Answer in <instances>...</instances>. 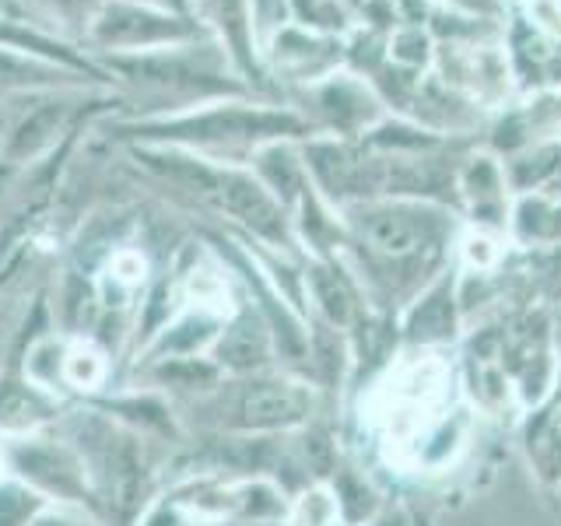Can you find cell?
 <instances>
[{
    "instance_id": "obj_26",
    "label": "cell",
    "mask_w": 561,
    "mask_h": 526,
    "mask_svg": "<svg viewBox=\"0 0 561 526\" xmlns=\"http://www.w3.org/2000/svg\"><path fill=\"white\" fill-rule=\"evenodd\" d=\"M288 523L291 526H337L341 523V508H337V495H333V488L309 484L302 495L291 502Z\"/></svg>"
},
{
    "instance_id": "obj_16",
    "label": "cell",
    "mask_w": 561,
    "mask_h": 526,
    "mask_svg": "<svg viewBox=\"0 0 561 526\" xmlns=\"http://www.w3.org/2000/svg\"><path fill=\"white\" fill-rule=\"evenodd\" d=\"M306 298L312 302V309L320 312L323 327H330V330L358 327V320H362V295L355 285V274H351L337 256L309 263Z\"/></svg>"
},
{
    "instance_id": "obj_17",
    "label": "cell",
    "mask_w": 561,
    "mask_h": 526,
    "mask_svg": "<svg viewBox=\"0 0 561 526\" xmlns=\"http://www.w3.org/2000/svg\"><path fill=\"white\" fill-rule=\"evenodd\" d=\"M60 414H64L60 397L39 390L22 373L0 376V438L43 432L49 425H57Z\"/></svg>"
},
{
    "instance_id": "obj_14",
    "label": "cell",
    "mask_w": 561,
    "mask_h": 526,
    "mask_svg": "<svg viewBox=\"0 0 561 526\" xmlns=\"http://www.w3.org/2000/svg\"><path fill=\"white\" fill-rule=\"evenodd\" d=\"M274 355H277L274 333L256 306L232 309V316L225 320V330L218 333L215 347H210V362L221 368V376L271 373Z\"/></svg>"
},
{
    "instance_id": "obj_38",
    "label": "cell",
    "mask_w": 561,
    "mask_h": 526,
    "mask_svg": "<svg viewBox=\"0 0 561 526\" xmlns=\"http://www.w3.org/2000/svg\"><path fill=\"white\" fill-rule=\"evenodd\" d=\"M337 526H344V523H337Z\"/></svg>"
},
{
    "instance_id": "obj_31",
    "label": "cell",
    "mask_w": 561,
    "mask_h": 526,
    "mask_svg": "<svg viewBox=\"0 0 561 526\" xmlns=\"http://www.w3.org/2000/svg\"><path fill=\"white\" fill-rule=\"evenodd\" d=\"M432 8L460 11V14H478V18H499V22H505V4H502V0H432Z\"/></svg>"
},
{
    "instance_id": "obj_30",
    "label": "cell",
    "mask_w": 561,
    "mask_h": 526,
    "mask_svg": "<svg viewBox=\"0 0 561 526\" xmlns=\"http://www.w3.org/2000/svg\"><path fill=\"white\" fill-rule=\"evenodd\" d=\"M32 526H102V519L81 505H49Z\"/></svg>"
},
{
    "instance_id": "obj_24",
    "label": "cell",
    "mask_w": 561,
    "mask_h": 526,
    "mask_svg": "<svg viewBox=\"0 0 561 526\" xmlns=\"http://www.w3.org/2000/svg\"><path fill=\"white\" fill-rule=\"evenodd\" d=\"M288 11L291 25L316 35H330V39H347L358 28L355 11L344 8L341 0H288Z\"/></svg>"
},
{
    "instance_id": "obj_28",
    "label": "cell",
    "mask_w": 561,
    "mask_h": 526,
    "mask_svg": "<svg viewBox=\"0 0 561 526\" xmlns=\"http://www.w3.org/2000/svg\"><path fill=\"white\" fill-rule=\"evenodd\" d=\"M460 245H463V260L478 274H484L488 267H495L499 256H502V245H499L495 236L488 232V228H478V232H470Z\"/></svg>"
},
{
    "instance_id": "obj_8",
    "label": "cell",
    "mask_w": 561,
    "mask_h": 526,
    "mask_svg": "<svg viewBox=\"0 0 561 526\" xmlns=\"http://www.w3.org/2000/svg\"><path fill=\"white\" fill-rule=\"evenodd\" d=\"M295 113L309 123L312 134L362 140L379 119H386V105L373 81L355 70H333L330 78L316 81L302 92H295Z\"/></svg>"
},
{
    "instance_id": "obj_11",
    "label": "cell",
    "mask_w": 561,
    "mask_h": 526,
    "mask_svg": "<svg viewBox=\"0 0 561 526\" xmlns=\"http://www.w3.org/2000/svg\"><path fill=\"white\" fill-rule=\"evenodd\" d=\"M260 67L263 81H274L280 92L295 95L344 67V39H330V35L288 25L260 49Z\"/></svg>"
},
{
    "instance_id": "obj_20",
    "label": "cell",
    "mask_w": 561,
    "mask_h": 526,
    "mask_svg": "<svg viewBox=\"0 0 561 526\" xmlns=\"http://www.w3.org/2000/svg\"><path fill=\"white\" fill-rule=\"evenodd\" d=\"M102 4L105 0H14V14H22L32 25H39L53 35H60L67 43L81 46L88 22H92Z\"/></svg>"
},
{
    "instance_id": "obj_6",
    "label": "cell",
    "mask_w": 561,
    "mask_h": 526,
    "mask_svg": "<svg viewBox=\"0 0 561 526\" xmlns=\"http://www.w3.org/2000/svg\"><path fill=\"white\" fill-rule=\"evenodd\" d=\"M0 453H4L8 478L39 491L53 505H81L92 513V488H88L81 456L53 425L43 432L0 438Z\"/></svg>"
},
{
    "instance_id": "obj_3",
    "label": "cell",
    "mask_w": 561,
    "mask_h": 526,
    "mask_svg": "<svg viewBox=\"0 0 561 526\" xmlns=\"http://www.w3.org/2000/svg\"><path fill=\"white\" fill-rule=\"evenodd\" d=\"M53 428L81 456L92 488V513L102 526H134L154 502V438L127 428L92 403L64 411Z\"/></svg>"
},
{
    "instance_id": "obj_2",
    "label": "cell",
    "mask_w": 561,
    "mask_h": 526,
    "mask_svg": "<svg viewBox=\"0 0 561 526\" xmlns=\"http://www.w3.org/2000/svg\"><path fill=\"white\" fill-rule=\"evenodd\" d=\"M341 215L347 225V245L358 250L355 271H362L368 288L411 295L432 285L428 277L443 263L453 232V215L443 204L379 197Z\"/></svg>"
},
{
    "instance_id": "obj_21",
    "label": "cell",
    "mask_w": 561,
    "mask_h": 526,
    "mask_svg": "<svg viewBox=\"0 0 561 526\" xmlns=\"http://www.w3.org/2000/svg\"><path fill=\"white\" fill-rule=\"evenodd\" d=\"M110 382V351L99 347L92 338H75L64 358V390L99 393Z\"/></svg>"
},
{
    "instance_id": "obj_32",
    "label": "cell",
    "mask_w": 561,
    "mask_h": 526,
    "mask_svg": "<svg viewBox=\"0 0 561 526\" xmlns=\"http://www.w3.org/2000/svg\"><path fill=\"white\" fill-rule=\"evenodd\" d=\"M154 4H165L172 11H186L190 14V0H154Z\"/></svg>"
},
{
    "instance_id": "obj_15",
    "label": "cell",
    "mask_w": 561,
    "mask_h": 526,
    "mask_svg": "<svg viewBox=\"0 0 561 526\" xmlns=\"http://www.w3.org/2000/svg\"><path fill=\"white\" fill-rule=\"evenodd\" d=\"M228 316H232V312L197 306V302H183L180 309L172 312V320L158 330L145 347H140V362L210 355V347H215L218 333L225 330Z\"/></svg>"
},
{
    "instance_id": "obj_34",
    "label": "cell",
    "mask_w": 561,
    "mask_h": 526,
    "mask_svg": "<svg viewBox=\"0 0 561 526\" xmlns=\"http://www.w3.org/2000/svg\"><path fill=\"white\" fill-rule=\"evenodd\" d=\"M0 478H4V453H0Z\"/></svg>"
},
{
    "instance_id": "obj_33",
    "label": "cell",
    "mask_w": 561,
    "mask_h": 526,
    "mask_svg": "<svg viewBox=\"0 0 561 526\" xmlns=\"http://www.w3.org/2000/svg\"><path fill=\"white\" fill-rule=\"evenodd\" d=\"M365 526H393V523L390 519H368Z\"/></svg>"
},
{
    "instance_id": "obj_27",
    "label": "cell",
    "mask_w": 561,
    "mask_h": 526,
    "mask_svg": "<svg viewBox=\"0 0 561 526\" xmlns=\"http://www.w3.org/2000/svg\"><path fill=\"white\" fill-rule=\"evenodd\" d=\"M250 22H253L256 49H263L277 32H285L291 25L288 0H250Z\"/></svg>"
},
{
    "instance_id": "obj_13",
    "label": "cell",
    "mask_w": 561,
    "mask_h": 526,
    "mask_svg": "<svg viewBox=\"0 0 561 526\" xmlns=\"http://www.w3.org/2000/svg\"><path fill=\"white\" fill-rule=\"evenodd\" d=\"M456 201H460L478 228H495L508 225L513 215V190H508L505 162L491 151H473L456 165Z\"/></svg>"
},
{
    "instance_id": "obj_22",
    "label": "cell",
    "mask_w": 561,
    "mask_h": 526,
    "mask_svg": "<svg viewBox=\"0 0 561 526\" xmlns=\"http://www.w3.org/2000/svg\"><path fill=\"white\" fill-rule=\"evenodd\" d=\"M508 228L523 242H561V201L548 197H516L513 215H508Z\"/></svg>"
},
{
    "instance_id": "obj_25",
    "label": "cell",
    "mask_w": 561,
    "mask_h": 526,
    "mask_svg": "<svg viewBox=\"0 0 561 526\" xmlns=\"http://www.w3.org/2000/svg\"><path fill=\"white\" fill-rule=\"evenodd\" d=\"M53 502L14 478H0V526H32Z\"/></svg>"
},
{
    "instance_id": "obj_18",
    "label": "cell",
    "mask_w": 561,
    "mask_h": 526,
    "mask_svg": "<svg viewBox=\"0 0 561 526\" xmlns=\"http://www.w3.org/2000/svg\"><path fill=\"white\" fill-rule=\"evenodd\" d=\"M245 169H250L291 215L312 190L306 158H302V140H271V145H263L250 162H245Z\"/></svg>"
},
{
    "instance_id": "obj_4",
    "label": "cell",
    "mask_w": 561,
    "mask_h": 526,
    "mask_svg": "<svg viewBox=\"0 0 561 526\" xmlns=\"http://www.w3.org/2000/svg\"><path fill=\"white\" fill-rule=\"evenodd\" d=\"M183 408L204 432L263 438L302 428L316 408V393L309 382L291 376H225L215 390L186 400Z\"/></svg>"
},
{
    "instance_id": "obj_5",
    "label": "cell",
    "mask_w": 561,
    "mask_h": 526,
    "mask_svg": "<svg viewBox=\"0 0 561 526\" xmlns=\"http://www.w3.org/2000/svg\"><path fill=\"white\" fill-rule=\"evenodd\" d=\"M197 18L186 11H172L154 0H105L88 22L84 53L92 60L102 57H140L172 46H186L204 39Z\"/></svg>"
},
{
    "instance_id": "obj_35",
    "label": "cell",
    "mask_w": 561,
    "mask_h": 526,
    "mask_svg": "<svg viewBox=\"0 0 561 526\" xmlns=\"http://www.w3.org/2000/svg\"><path fill=\"white\" fill-rule=\"evenodd\" d=\"M193 526H210V523H197V519H193Z\"/></svg>"
},
{
    "instance_id": "obj_29",
    "label": "cell",
    "mask_w": 561,
    "mask_h": 526,
    "mask_svg": "<svg viewBox=\"0 0 561 526\" xmlns=\"http://www.w3.org/2000/svg\"><path fill=\"white\" fill-rule=\"evenodd\" d=\"M134 526H193V516L175 499H154Z\"/></svg>"
},
{
    "instance_id": "obj_23",
    "label": "cell",
    "mask_w": 561,
    "mask_h": 526,
    "mask_svg": "<svg viewBox=\"0 0 561 526\" xmlns=\"http://www.w3.org/2000/svg\"><path fill=\"white\" fill-rule=\"evenodd\" d=\"M386 64H393L403 75L425 78L435 64V39L428 25H397L386 35Z\"/></svg>"
},
{
    "instance_id": "obj_7",
    "label": "cell",
    "mask_w": 561,
    "mask_h": 526,
    "mask_svg": "<svg viewBox=\"0 0 561 526\" xmlns=\"http://www.w3.org/2000/svg\"><path fill=\"white\" fill-rule=\"evenodd\" d=\"M302 158L312 190L330 207L347 210L382 197V155L365 148L362 140L312 134L302 140Z\"/></svg>"
},
{
    "instance_id": "obj_37",
    "label": "cell",
    "mask_w": 561,
    "mask_h": 526,
    "mask_svg": "<svg viewBox=\"0 0 561 526\" xmlns=\"http://www.w3.org/2000/svg\"><path fill=\"white\" fill-rule=\"evenodd\" d=\"M8 4H11V8H14V0H8Z\"/></svg>"
},
{
    "instance_id": "obj_10",
    "label": "cell",
    "mask_w": 561,
    "mask_h": 526,
    "mask_svg": "<svg viewBox=\"0 0 561 526\" xmlns=\"http://www.w3.org/2000/svg\"><path fill=\"white\" fill-rule=\"evenodd\" d=\"M432 75L449 92L467 99L478 110L505 105L508 92L516 88V70L508 60L505 39L491 43H435Z\"/></svg>"
},
{
    "instance_id": "obj_9",
    "label": "cell",
    "mask_w": 561,
    "mask_h": 526,
    "mask_svg": "<svg viewBox=\"0 0 561 526\" xmlns=\"http://www.w3.org/2000/svg\"><path fill=\"white\" fill-rule=\"evenodd\" d=\"M210 215L232 221L245 239H256L274 253H288L295 239V218L274 193L263 186L245 165H225L210 201Z\"/></svg>"
},
{
    "instance_id": "obj_12",
    "label": "cell",
    "mask_w": 561,
    "mask_h": 526,
    "mask_svg": "<svg viewBox=\"0 0 561 526\" xmlns=\"http://www.w3.org/2000/svg\"><path fill=\"white\" fill-rule=\"evenodd\" d=\"M190 14L228 53V60L242 75V81L260 95L267 81H263L260 49L253 39L250 0H190Z\"/></svg>"
},
{
    "instance_id": "obj_36",
    "label": "cell",
    "mask_w": 561,
    "mask_h": 526,
    "mask_svg": "<svg viewBox=\"0 0 561 526\" xmlns=\"http://www.w3.org/2000/svg\"><path fill=\"white\" fill-rule=\"evenodd\" d=\"M0 137H4V123H0Z\"/></svg>"
},
{
    "instance_id": "obj_1",
    "label": "cell",
    "mask_w": 561,
    "mask_h": 526,
    "mask_svg": "<svg viewBox=\"0 0 561 526\" xmlns=\"http://www.w3.org/2000/svg\"><path fill=\"white\" fill-rule=\"evenodd\" d=\"M110 130L127 145H169L218 165H245L271 140L312 137L295 105L267 102L260 95L204 102L162 119H113Z\"/></svg>"
},
{
    "instance_id": "obj_19",
    "label": "cell",
    "mask_w": 561,
    "mask_h": 526,
    "mask_svg": "<svg viewBox=\"0 0 561 526\" xmlns=\"http://www.w3.org/2000/svg\"><path fill=\"white\" fill-rule=\"evenodd\" d=\"M403 330H408L411 341H421V344H435V341L453 338V330H456V288H453V281L435 277L428 288H421L411 298Z\"/></svg>"
}]
</instances>
